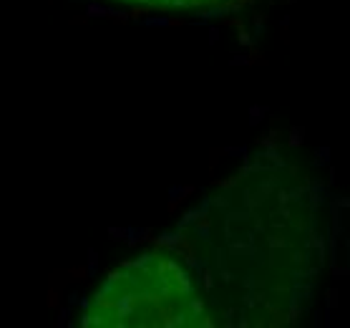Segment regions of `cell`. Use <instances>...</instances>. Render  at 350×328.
<instances>
[{
  "label": "cell",
  "instance_id": "7a4b0ae2",
  "mask_svg": "<svg viewBox=\"0 0 350 328\" xmlns=\"http://www.w3.org/2000/svg\"><path fill=\"white\" fill-rule=\"evenodd\" d=\"M124 3H139V5H152V8H207L217 5L222 0H124Z\"/></svg>",
  "mask_w": 350,
  "mask_h": 328
},
{
  "label": "cell",
  "instance_id": "6da1fadb",
  "mask_svg": "<svg viewBox=\"0 0 350 328\" xmlns=\"http://www.w3.org/2000/svg\"><path fill=\"white\" fill-rule=\"evenodd\" d=\"M94 328L212 326V311L197 275L182 260L146 253L109 273L83 308Z\"/></svg>",
  "mask_w": 350,
  "mask_h": 328
}]
</instances>
